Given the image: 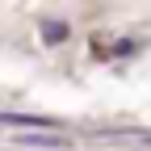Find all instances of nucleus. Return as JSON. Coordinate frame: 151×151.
Returning <instances> with one entry per match:
<instances>
[{
  "mask_svg": "<svg viewBox=\"0 0 151 151\" xmlns=\"http://www.w3.org/2000/svg\"><path fill=\"white\" fill-rule=\"evenodd\" d=\"M21 143H29V147H63L59 134H21Z\"/></svg>",
  "mask_w": 151,
  "mask_h": 151,
  "instance_id": "nucleus-2",
  "label": "nucleus"
},
{
  "mask_svg": "<svg viewBox=\"0 0 151 151\" xmlns=\"http://www.w3.org/2000/svg\"><path fill=\"white\" fill-rule=\"evenodd\" d=\"M42 38H46V42H63V38H67V25L63 21H42Z\"/></svg>",
  "mask_w": 151,
  "mask_h": 151,
  "instance_id": "nucleus-1",
  "label": "nucleus"
}]
</instances>
